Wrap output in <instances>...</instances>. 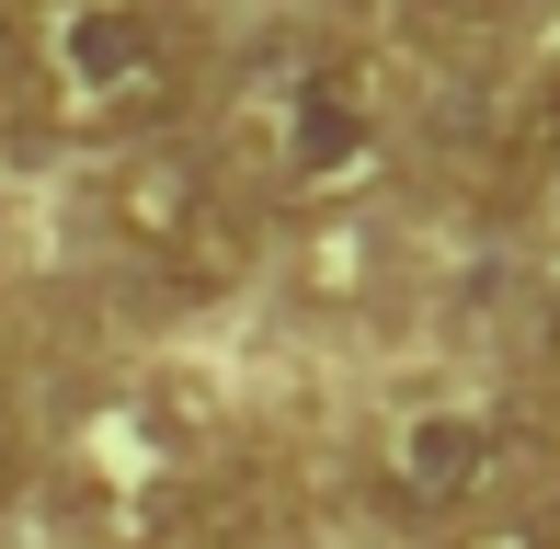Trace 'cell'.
Instances as JSON below:
<instances>
[{
  "label": "cell",
  "mask_w": 560,
  "mask_h": 549,
  "mask_svg": "<svg viewBox=\"0 0 560 549\" xmlns=\"http://www.w3.org/2000/svg\"><path fill=\"white\" fill-rule=\"evenodd\" d=\"M218 161L252 207H332L377 172V81L332 35H264L218 92Z\"/></svg>",
  "instance_id": "1"
},
{
  "label": "cell",
  "mask_w": 560,
  "mask_h": 549,
  "mask_svg": "<svg viewBox=\"0 0 560 549\" xmlns=\"http://www.w3.org/2000/svg\"><path fill=\"white\" fill-rule=\"evenodd\" d=\"M23 92H35L46 138L149 149L195 104V12L184 0H35Z\"/></svg>",
  "instance_id": "2"
},
{
  "label": "cell",
  "mask_w": 560,
  "mask_h": 549,
  "mask_svg": "<svg viewBox=\"0 0 560 549\" xmlns=\"http://www.w3.org/2000/svg\"><path fill=\"white\" fill-rule=\"evenodd\" d=\"M104 230L161 274L172 297H229L252 264H264V207H252V184L207 138H184V127L149 138V149H115Z\"/></svg>",
  "instance_id": "3"
},
{
  "label": "cell",
  "mask_w": 560,
  "mask_h": 549,
  "mask_svg": "<svg viewBox=\"0 0 560 549\" xmlns=\"http://www.w3.org/2000/svg\"><path fill=\"white\" fill-rule=\"evenodd\" d=\"M503 469H515V423L480 412V401H435V412H412L389 446H377L389 515H423V527H469V515L503 492Z\"/></svg>",
  "instance_id": "4"
},
{
  "label": "cell",
  "mask_w": 560,
  "mask_h": 549,
  "mask_svg": "<svg viewBox=\"0 0 560 549\" xmlns=\"http://www.w3.org/2000/svg\"><path fill=\"white\" fill-rule=\"evenodd\" d=\"M126 527H138V549H252V527H264V481H252L241 458L172 446V458H149V481L126 492Z\"/></svg>",
  "instance_id": "5"
},
{
  "label": "cell",
  "mask_w": 560,
  "mask_h": 549,
  "mask_svg": "<svg viewBox=\"0 0 560 549\" xmlns=\"http://www.w3.org/2000/svg\"><path fill=\"white\" fill-rule=\"evenodd\" d=\"M503 12H515V0H400V23H412L435 58H457V46H480V35H503Z\"/></svg>",
  "instance_id": "6"
},
{
  "label": "cell",
  "mask_w": 560,
  "mask_h": 549,
  "mask_svg": "<svg viewBox=\"0 0 560 549\" xmlns=\"http://www.w3.org/2000/svg\"><path fill=\"white\" fill-rule=\"evenodd\" d=\"M23 481H35V423H23L12 378H0V504H23Z\"/></svg>",
  "instance_id": "7"
},
{
  "label": "cell",
  "mask_w": 560,
  "mask_h": 549,
  "mask_svg": "<svg viewBox=\"0 0 560 549\" xmlns=\"http://www.w3.org/2000/svg\"><path fill=\"white\" fill-rule=\"evenodd\" d=\"M526 366H538V389L560 401V264H549V287H538V309H526Z\"/></svg>",
  "instance_id": "8"
},
{
  "label": "cell",
  "mask_w": 560,
  "mask_h": 549,
  "mask_svg": "<svg viewBox=\"0 0 560 549\" xmlns=\"http://www.w3.org/2000/svg\"><path fill=\"white\" fill-rule=\"evenodd\" d=\"M457 549H560V527H538V515H469Z\"/></svg>",
  "instance_id": "9"
},
{
  "label": "cell",
  "mask_w": 560,
  "mask_h": 549,
  "mask_svg": "<svg viewBox=\"0 0 560 549\" xmlns=\"http://www.w3.org/2000/svg\"><path fill=\"white\" fill-rule=\"evenodd\" d=\"M526 149H560V69L538 81V104H526Z\"/></svg>",
  "instance_id": "10"
}]
</instances>
